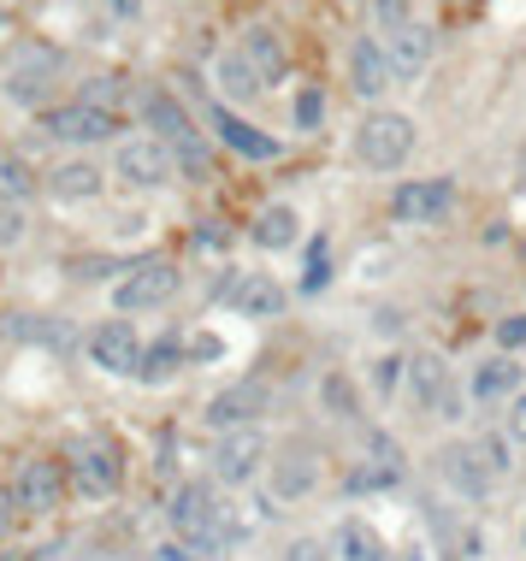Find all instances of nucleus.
Returning <instances> with one entry per match:
<instances>
[{
  "label": "nucleus",
  "mask_w": 526,
  "mask_h": 561,
  "mask_svg": "<svg viewBox=\"0 0 526 561\" xmlns=\"http://www.w3.org/2000/svg\"><path fill=\"white\" fill-rule=\"evenodd\" d=\"M414 148H420V125L409 113H397V107H367L361 113V125H355V160L367 165V172H402V165L414 160Z\"/></svg>",
  "instance_id": "obj_1"
},
{
  "label": "nucleus",
  "mask_w": 526,
  "mask_h": 561,
  "mask_svg": "<svg viewBox=\"0 0 526 561\" xmlns=\"http://www.w3.org/2000/svg\"><path fill=\"white\" fill-rule=\"evenodd\" d=\"M142 130L160 136V142L172 148V154H178V172H195V178L214 172V160H207V136L195 130L190 107H184L178 95H167V89H148V95H142Z\"/></svg>",
  "instance_id": "obj_2"
},
{
  "label": "nucleus",
  "mask_w": 526,
  "mask_h": 561,
  "mask_svg": "<svg viewBox=\"0 0 526 561\" xmlns=\"http://www.w3.org/2000/svg\"><path fill=\"white\" fill-rule=\"evenodd\" d=\"M432 473H438V484L456 503H485L491 491H498V473H491V461L479 455V437H449V444H438L432 449Z\"/></svg>",
  "instance_id": "obj_3"
},
{
  "label": "nucleus",
  "mask_w": 526,
  "mask_h": 561,
  "mask_svg": "<svg viewBox=\"0 0 526 561\" xmlns=\"http://www.w3.org/2000/svg\"><path fill=\"white\" fill-rule=\"evenodd\" d=\"M113 178L130 190H167L178 178V154L160 136H125V142L113 148Z\"/></svg>",
  "instance_id": "obj_4"
},
{
  "label": "nucleus",
  "mask_w": 526,
  "mask_h": 561,
  "mask_svg": "<svg viewBox=\"0 0 526 561\" xmlns=\"http://www.w3.org/2000/svg\"><path fill=\"white\" fill-rule=\"evenodd\" d=\"M7 503H12V514H54L59 503H66V467L48 461V455L19 461L12 479H7Z\"/></svg>",
  "instance_id": "obj_5"
},
{
  "label": "nucleus",
  "mask_w": 526,
  "mask_h": 561,
  "mask_svg": "<svg viewBox=\"0 0 526 561\" xmlns=\"http://www.w3.org/2000/svg\"><path fill=\"white\" fill-rule=\"evenodd\" d=\"M266 467H273V444H266L261 426L219 432V444H214V479L219 484H254Z\"/></svg>",
  "instance_id": "obj_6"
},
{
  "label": "nucleus",
  "mask_w": 526,
  "mask_h": 561,
  "mask_svg": "<svg viewBox=\"0 0 526 561\" xmlns=\"http://www.w3.org/2000/svg\"><path fill=\"white\" fill-rule=\"evenodd\" d=\"M178 284H184L178 261H142V266H130V278L113 284V308L118 313H155L178 296Z\"/></svg>",
  "instance_id": "obj_7"
},
{
  "label": "nucleus",
  "mask_w": 526,
  "mask_h": 561,
  "mask_svg": "<svg viewBox=\"0 0 526 561\" xmlns=\"http://www.w3.org/2000/svg\"><path fill=\"white\" fill-rule=\"evenodd\" d=\"M266 484H273L278 503H308V496L325 484V455L313 444H284V449H273Z\"/></svg>",
  "instance_id": "obj_8"
},
{
  "label": "nucleus",
  "mask_w": 526,
  "mask_h": 561,
  "mask_svg": "<svg viewBox=\"0 0 526 561\" xmlns=\"http://www.w3.org/2000/svg\"><path fill=\"white\" fill-rule=\"evenodd\" d=\"M456 207V184L449 178H402L390 190V219L397 225H444Z\"/></svg>",
  "instance_id": "obj_9"
},
{
  "label": "nucleus",
  "mask_w": 526,
  "mask_h": 561,
  "mask_svg": "<svg viewBox=\"0 0 526 561\" xmlns=\"http://www.w3.org/2000/svg\"><path fill=\"white\" fill-rule=\"evenodd\" d=\"M142 337H137V325L130 320H101L95 331H89V360H95L101 373H113V378H142Z\"/></svg>",
  "instance_id": "obj_10"
},
{
  "label": "nucleus",
  "mask_w": 526,
  "mask_h": 561,
  "mask_svg": "<svg viewBox=\"0 0 526 561\" xmlns=\"http://www.w3.org/2000/svg\"><path fill=\"white\" fill-rule=\"evenodd\" d=\"M219 301L237 313V320H278V313L290 308V290H284L273 272H237V278L219 290Z\"/></svg>",
  "instance_id": "obj_11"
},
{
  "label": "nucleus",
  "mask_w": 526,
  "mask_h": 561,
  "mask_svg": "<svg viewBox=\"0 0 526 561\" xmlns=\"http://www.w3.org/2000/svg\"><path fill=\"white\" fill-rule=\"evenodd\" d=\"M42 136H54V142H113L118 136V113H101L89 107V101H66V107H48L42 113Z\"/></svg>",
  "instance_id": "obj_12"
},
{
  "label": "nucleus",
  "mask_w": 526,
  "mask_h": 561,
  "mask_svg": "<svg viewBox=\"0 0 526 561\" xmlns=\"http://www.w3.org/2000/svg\"><path fill=\"white\" fill-rule=\"evenodd\" d=\"M461 385H468V397L479 408H508L526 390V367H521V355H485V360H473V373Z\"/></svg>",
  "instance_id": "obj_13"
},
{
  "label": "nucleus",
  "mask_w": 526,
  "mask_h": 561,
  "mask_svg": "<svg viewBox=\"0 0 526 561\" xmlns=\"http://www.w3.org/2000/svg\"><path fill=\"white\" fill-rule=\"evenodd\" d=\"M390 83H397V71H390L385 42H379V36H355V42H350V89H355V101L385 107Z\"/></svg>",
  "instance_id": "obj_14"
},
{
  "label": "nucleus",
  "mask_w": 526,
  "mask_h": 561,
  "mask_svg": "<svg viewBox=\"0 0 526 561\" xmlns=\"http://www.w3.org/2000/svg\"><path fill=\"white\" fill-rule=\"evenodd\" d=\"M71 479H78L83 496H113L118 484H125V461H118V449L107 437H83V444L71 449Z\"/></svg>",
  "instance_id": "obj_15"
},
{
  "label": "nucleus",
  "mask_w": 526,
  "mask_h": 561,
  "mask_svg": "<svg viewBox=\"0 0 526 561\" xmlns=\"http://www.w3.org/2000/svg\"><path fill=\"white\" fill-rule=\"evenodd\" d=\"M207 125H214L219 142L231 148V154H243V160H278V154H284L278 136H266L261 125H249V118H243V113H231L225 101H219V107H207Z\"/></svg>",
  "instance_id": "obj_16"
},
{
  "label": "nucleus",
  "mask_w": 526,
  "mask_h": 561,
  "mask_svg": "<svg viewBox=\"0 0 526 561\" xmlns=\"http://www.w3.org/2000/svg\"><path fill=\"white\" fill-rule=\"evenodd\" d=\"M172 533L190 538V543H219V508H214V491L207 484H184L172 496Z\"/></svg>",
  "instance_id": "obj_17"
},
{
  "label": "nucleus",
  "mask_w": 526,
  "mask_h": 561,
  "mask_svg": "<svg viewBox=\"0 0 526 561\" xmlns=\"http://www.w3.org/2000/svg\"><path fill=\"white\" fill-rule=\"evenodd\" d=\"M385 54H390V71H397V78H420V71L438 59V30H432L426 19H414V24L390 30Z\"/></svg>",
  "instance_id": "obj_18"
},
{
  "label": "nucleus",
  "mask_w": 526,
  "mask_h": 561,
  "mask_svg": "<svg viewBox=\"0 0 526 561\" xmlns=\"http://www.w3.org/2000/svg\"><path fill=\"white\" fill-rule=\"evenodd\" d=\"M266 414V385H254V378H243V385L219 390L214 402H207V426L214 432H243L254 426V420Z\"/></svg>",
  "instance_id": "obj_19"
},
{
  "label": "nucleus",
  "mask_w": 526,
  "mask_h": 561,
  "mask_svg": "<svg viewBox=\"0 0 526 561\" xmlns=\"http://www.w3.org/2000/svg\"><path fill=\"white\" fill-rule=\"evenodd\" d=\"M237 48H243V59H249L254 71H261L266 83H278L284 71H290V42H284V30H278V24H266V19H261V24H249L243 36H237Z\"/></svg>",
  "instance_id": "obj_20"
},
{
  "label": "nucleus",
  "mask_w": 526,
  "mask_h": 561,
  "mask_svg": "<svg viewBox=\"0 0 526 561\" xmlns=\"http://www.w3.org/2000/svg\"><path fill=\"white\" fill-rule=\"evenodd\" d=\"M332 561H390V543L373 520H361V514H343L332 526Z\"/></svg>",
  "instance_id": "obj_21"
},
{
  "label": "nucleus",
  "mask_w": 526,
  "mask_h": 561,
  "mask_svg": "<svg viewBox=\"0 0 526 561\" xmlns=\"http://www.w3.org/2000/svg\"><path fill=\"white\" fill-rule=\"evenodd\" d=\"M249 242L266 249V254L296 249V242H302V214H296L290 202H266L261 214H254V225H249Z\"/></svg>",
  "instance_id": "obj_22"
},
{
  "label": "nucleus",
  "mask_w": 526,
  "mask_h": 561,
  "mask_svg": "<svg viewBox=\"0 0 526 561\" xmlns=\"http://www.w3.org/2000/svg\"><path fill=\"white\" fill-rule=\"evenodd\" d=\"M101 184H107V172H101L95 160H59L48 178H42V190L54 195V202H95Z\"/></svg>",
  "instance_id": "obj_23"
},
{
  "label": "nucleus",
  "mask_w": 526,
  "mask_h": 561,
  "mask_svg": "<svg viewBox=\"0 0 526 561\" xmlns=\"http://www.w3.org/2000/svg\"><path fill=\"white\" fill-rule=\"evenodd\" d=\"M214 83H219L225 107H231V101L243 107V101H261V95H266V78L243 59V48H225V54L214 59Z\"/></svg>",
  "instance_id": "obj_24"
},
{
  "label": "nucleus",
  "mask_w": 526,
  "mask_h": 561,
  "mask_svg": "<svg viewBox=\"0 0 526 561\" xmlns=\"http://www.w3.org/2000/svg\"><path fill=\"white\" fill-rule=\"evenodd\" d=\"M449 378H456V373L444 367V355H432V348H426V355H409V390H414V408H420V414H432V408H438Z\"/></svg>",
  "instance_id": "obj_25"
},
{
  "label": "nucleus",
  "mask_w": 526,
  "mask_h": 561,
  "mask_svg": "<svg viewBox=\"0 0 526 561\" xmlns=\"http://www.w3.org/2000/svg\"><path fill=\"white\" fill-rule=\"evenodd\" d=\"M320 402H325V414H332V420H343V426H355V420H361L355 378H350V373H338V367L320 378Z\"/></svg>",
  "instance_id": "obj_26"
},
{
  "label": "nucleus",
  "mask_w": 526,
  "mask_h": 561,
  "mask_svg": "<svg viewBox=\"0 0 526 561\" xmlns=\"http://www.w3.org/2000/svg\"><path fill=\"white\" fill-rule=\"evenodd\" d=\"M30 195H36V172H30V160L12 154V148H0V202L24 207Z\"/></svg>",
  "instance_id": "obj_27"
},
{
  "label": "nucleus",
  "mask_w": 526,
  "mask_h": 561,
  "mask_svg": "<svg viewBox=\"0 0 526 561\" xmlns=\"http://www.w3.org/2000/svg\"><path fill=\"white\" fill-rule=\"evenodd\" d=\"M367 385H373V397H397L402 385H409V355H397V348H385V355H373L367 360Z\"/></svg>",
  "instance_id": "obj_28"
},
{
  "label": "nucleus",
  "mask_w": 526,
  "mask_h": 561,
  "mask_svg": "<svg viewBox=\"0 0 526 561\" xmlns=\"http://www.w3.org/2000/svg\"><path fill=\"white\" fill-rule=\"evenodd\" d=\"M444 556L449 561H479L485 556V533L473 520H444Z\"/></svg>",
  "instance_id": "obj_29"
},
{
  "label": "nucleus",
  "mask_w": 526,
  "mask_h": 561,
  "mask_svg": "<svg viewBox=\"0 0 526 561\" xmlns=\"http://www.w3.org/2000/svg\"><path fill=\"white\" fill-rule=\"evenodd\" d=\"M178 367H184V343H178V337L155 343V348L142 355V378H148V385H167V378H172Z\"/></svg>",
  "instance_id": "obj_30"
},
{
  "label": "nucleus",
  "mask_w": 526,
  "mask_h": 561,
  "mask_svg": "<svg viewBox=\"0 0 526 561\" xmlns=\"http://www.w3.org/2000/svg\"><path fill=\"white\" fill-rule=\"evenodd\" d=\"M479 437V455H485V461H491V473H498V479H508V473H515V444H508V437L498 432V426H491V432H473Z\"/></svg>",
  "instance_id": "obj_31"
},
{
  "label": "nucleus",
  "mask_w": 526,
  "mask_h": 561,
  "mask_svg": "<svg viewBox=\"0 0 526 561\" xmlns=\"http://www.w3.org/2000/svg\"><path fill=\"white\" fill-rule=\"evenodd\" d=\"M414 19H420V0H373V24H379V36H390V30H402Z\"/></svg>",
  "instance_id": "obj_32"
},
{
  "label": "nucleus",
  "mask_w": 526,
  "mask_h": 561,
  "mask_svg": "<svg viewBox=\"0 0 526 561\" xmlns=\"http://www.w3.org/2000/svg\"><path fill=\"white\" fill-rule=\"evenodd\" d=\"M320 125H325V89L302 83L296 89V130H320Z\"/></svg>",
  "instance_id": "obj_33"
},
{
  "label": "nucleus",
  "mask_w": 526,
  "mask_h": 561,
  "mask_svg": "<svg viewBox=\"0 0 526 561\" xmlns=\"http://www.w3.org/2000/svg\"><path fill=\"white\" fill-rule=\"evenodd\" d=\"M468 408H473L468 385H461V378H449V385H444V397H438V408H432V414H438L444 426H461V420H468Z\"/></svg>",
  "instance_id": "obj_34"
},
{
  "label": "nucleus",
  "mask_w": 526,
  "mask_h": 561,
  "mask_svg": "<svg viewBox=\"0 0 526 561\" xmlns=\"http://www.w3.org/2000/svg\"><path fill=\"white\" fill-rule=\"evenodd\" d=\"M491 337H498V355H515V348H526V313H503V320L491 325Z\"/></svg>",
  "instance_id": "obj_35"
},
{
  "label": "nucleus",
  "mask_w": 526,
  "mask_h": 561,
  "mask_svg": "<svg viewBox=\"0 0 526 561\" xmlns=\"http://www.w3.org/2000/svg\"><path fill=\"white\" fill-rule=\"evenodd\" d=\"M498 432H503V437H508V444H515V449H526V390H521V397H515V402L503 408Z\"/></svg>",
  "instance_id": "obj_36"
},
{
  "label": "nucleus",
  "mask_w": 526,
  "mask_h": 561,
  "mask_svg": "<svg viewBox=\"0 0 526 561\" xmlns=\"http://www.w3.org/2000/svg\"><path fill=\"white\" fill-rule=\"evenodd\" d=\"M278 561H332V543L325 538H290Z\"/></svg>",
  "instance_id": "obj_37"
},
{
  "label": "nucleus",
  "mask_w": 526,
  "mask_h": 561,
  "mask_svg": "<svg viewBox=\"0 0 526 561\" xmlns=\"http://www.w3.org/2000/svg\"><path fill=\"white\" fill-rule=\"evenodd\" d=\"M325 278H332V249H325V242H313V254H308V278H302V290H325Z\"/></svg>",
  "instance_id": "obj_38"
},
{
  "label": "nucleus",
  "mask_w": 526,
  "mask_h": 561,
  "mask_svg": "<svg viewBox=\"0 0 526 561\" xmlns=\"http://www.w3.org/2000/svg\"><path fill=\"white\" fill-rule=\"evenodd\" d=\"M24 242V207L0 202V249H19Z\"/></svg>",
  "instance_id": "obj_39"
},
{
  "label": "nucleus",
  "mask_w": 526,
  "mask_h": 561,
  "mask_svg": "<svg viewBox=\"0 0 526 561\" xmlns=\"http://www.w3.org/2000/svg\"><path fill=\"white\" fill-rule=\"evenodd\" d=\"M7 508H12V503H7V496H0V533H7Z\"/></svg>",
  "instance_id": "obj_40"
},
{
  "label": "nucleus",
  "mask_w": 526,
  "mask_h": 561,
  "mask_svg": "<svg viewBox=\"0 0 526 561\" xmlns=\"http://www.w3.org/2000/svg\"><path fill=\"white\" fill-rule=\"evenodd\" d=\"M113 7H118V12H137V0H113Z\"/></svg>",
  "instance_id": "obj_41"
},
{
  "label": "nucleus",
  "mask_w": 526,
  "mask_h": 561,
  "mask_svg": "<svg viewBox=\"0 0 526 561\" xmlns=\"http://www.w3.org/2000/svg\"><path fill=\"white\" fill-rule=\"evenodd\" d=\"M521 543H526V520H521Z\"/></svg>",
  "instance_id": "obj_42"
}]
</instances>
